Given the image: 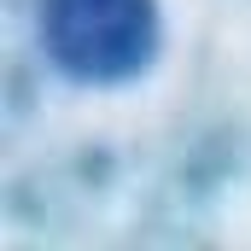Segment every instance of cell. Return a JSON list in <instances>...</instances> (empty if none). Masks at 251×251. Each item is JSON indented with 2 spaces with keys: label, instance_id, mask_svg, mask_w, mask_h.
<instances>
[{
  "label": "cell",
  "instance_id": "6da1fadb",
  "mask_svg": "<svg viewBox=\"0 0 251 251\" xmlns=\"http://www.w3.org/2000/svg\"><path fill=\"white\" fill-rule=\"evenodd\" d=\"M35 35L47 64L82 88L134 82L158 59V0H41Z\"/></svg>",
  "mask_w": 251,
  "mask_h": 251
}]
</instances>
